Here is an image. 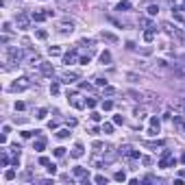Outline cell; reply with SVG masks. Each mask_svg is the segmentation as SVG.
<instances>
[{
  "mask_svg": "<svg viewBox=\"0 0 185 185\" xmlns=\"http://www.w3.org/2000/svg\"><path fill=\"white\" fill-rule=\"evenodd\" d=\"M48 172H50V174H57V168H54V163L48 166Z\"/></svg>",
  "mask_w": 185,
  "mask_h": 185,
  "instance_id": "obj_45",
  "label": "cell"
},
{
  "mask_svg": "<svg viewBox=\"0 0 185 185\" xmlns=\"http://www.w3.org/2000/svg\"><path fill=\"white\" fill-rule=\"evenodd\" d=\"M4 179H7V181H13L15 179V170H7L4 172Z\"/></svg>",
  "mask_w": 185,
  "mask_h": 185,
  "instance_id": "obj_30",
  "label": "cell"
},
{
  "mask_svg": "<svg viewBox=\"0 0 185 185\" xmlns=\"http://www.w3.org/2000/svg\"><path fill=\"white\" fill-rule=\"evenodd\" d=\"M31 18H33V22H44L48 18V13H46V11H44V13H42V11H35V13H31Z\"/></svg>",
  "mask_w": 185,
  "mask_h": 185,
  "instance_id": "obj_13",
  "label": "cell"
},
{
  "mask_svg": "<svg viewBox=\"0 0 185 185\" xmlns=\"http://www.w3.org/2000/svg\"><path fill=\"white\" fill-rule=\"evenodd\" d=\"M146 146L148 148H159V146H163V142H146Z\"/></svg>",
  "mask_w": 185,
  "mask_h": 185,
  "instance_id": "obj_33",
  "label": "cell"
},
{
  "mask_svg": "<svg viewBox=\"0 0 185 185\" xmlns=\"http://www.w3.org/2000/svg\"><path fill=\"white\" fill-rule=\"evenodd\" d=\"M92 120H94V122H100V120H103V115H100V113H96V111H94V113H92Z\"/></svg>",
  "mask_w": 185,
  "mask_h": 185,
  "instance_id": "obj_43",
  "label": "cell"
},
{
  "mask_svg": "<svg viewBox=\"0 0 185 185\" xmlns=\"http://www.w3.org/2000/svg\"><path fill=\"white\" fill-rule=\"evenodd\" d=\"M103 109L105 111H111V109H113V103H111V100H103Z\"/></svg>",
  "mask_w": 185,
  "mask_h": 185,
  "instance_id": "obj_29",
  "label": "cell"
},
{
  "mask_svg": "<svg viewBox=\"0 0 185 185\" xmlns=\"http://www.w3.org/2000/svg\"><path fill=\"white\" fill-rule=\"evenodd\" d=\"M39 72H42L44 76H52L54 74V68L50 63H44V61H42V63H39Z\"/></svg>",
  "mask_w": 185,
  "mask_h": 185,
  "instance_id": "obj_9",
  "label": "cell"
},
{
  "mask_svg": "<svg viewBox=\"0 0 185 185\" xmlns=\"http://www.w3.org/2000/svg\"><path fill=\"white\" fill-rule=\"evenodd\" d=\"M135 118H139V120H144V118H146V109H135Z\"/></svg>",
  "mask_w": 185,
  "mask_h": 185,
  "instance_id": "obj_23",
  "label": "cell"
},
{
  "mask_svg": "<svg viewBox=\"0 0 185 185\" xmlns=\"http://www.w3.org/2000/svg\"><path fill=\"white\" fill-rule=\"evenodd\" d=\"M4 57H7V63H20L24 59V52L18 46H7L4 48Z\"/></svg>",
  "mask_w": 185,
  "mask_h": 185,
  "instance_id": "obj_1",
  "label": "cell"
},
{
  "mask_svg": "<svg viewBox=\"0 0 185 185\" xmlns=\"http://www.w3.org/2000/svg\"><path fill=\"white\" fill-rule=\"evenodd\" d=\"M153 39H155V29L150 26L148 31H144V42H153Z\"/></svg>",
  "mask_w": 185,
  "mask_h": 185,
  "instance_id": "obj_14",
  "label": "cell"
},
{
  "mask_svg": "<svg viewBox=\"0 0 185 185\" xmlns=\"http://www.w3.org/2000/svg\"><path fill=\"white\" fill-rule=\"evenodd\" d=\"M179 176H181V179H185V170H181V172H179Z\"/></svg>",
  "mask_w": 185,
  "mask_h": 185,
  "instance_id": "obj_51",
  "label": "cell"
},
{
  "mask_svg": "<svg viewBox=\"0 0 185 185\" xmlns=\"http://www.w3.org/2000/svg\"><path fill=\"white\" fill-rule=\"evenodd\" d=\"M131 9V2H128V0H120V2H118V11H128Z\"/></svg>",
  "mask_w": 185,
  "mask_h": 185,
  "instance_id": "obj_17",
  "label": "cell"
},
{
  "mask_svg": "<svg viewBox=\"0 0 185 185\" xmlns=\"http://www.w3.org/2000/svg\"><path fill=\"white\" fill-rule=\"evenodd\" d=\"M59 31H61V33H72V31H74V22H68V20H65V22H61Z\"/></svg>",
  "mask_w": 185,
  "mask_h": 185,
  "instance_id": "obj_12",
  "label": "cell"
},
{
  "mask_svg": "<svg viewBox=\"0 0 185 185\" xmlns=\"http://www.w3.org/2000/svg\"><path fill=\"white\" fill-rule=\"evenodd\" d=\"M89 59H92V54H83V57H81V63H83V65H87V63H89Z\"/></svg>",
  "mask_w": 185,
  "mask_h": 185,
  "instance_id": "obj_39",
  "label": "cell"
},
{
  "mask_svg": "<svg viewBox=\"0 0 185 185\" xmlns=\"http://www.w3.org/2000/svg\"><path fill=\"white\" fill-rule=\"evenodd\" d=\"M103 39H107V42H111V44L118 42V37L113 35V33H107V31H103Z\"/></svg>",
  "mask_w": 185,
  "mask_h": 185,
  "instance_id": "obj_18",
  "label": "cell"
},
{
  "mask_svg": "<svg viewBox=\"0 0 185 185\" xmlns=\"http://www.w3.org/2000/svg\"><path fill=\"white\" fill-rule=\"evenodd\" d=\"M159 128H161L159 118H157V115H153V118H150V128H148V135H157V133H159Z\"/></svg>",
  "mask_w": 185,
  "mask_h": 185,
  "instance_id": "obj_8",
  "label": "cell"
},
{
  "mask_svg": "<svg viewBox=\"0 0 185 185\" xmlns=\"http://www.w3.org/2000/svg\"><path fill=\"white\" fill-rule=\"evenodd\" d=\"M31 20H33L31 15L22 11V13H18V18H15V26H18L20 31H26V29H29V26H31Z\"/></svg>",
  "mask_w": 185,
  "mask_h": 185,
  "instance_id": "obj_2",
  "label": "cell"
},
{
  "mask_svg": "<svg viewBox=\"0 0 185 185\" xmlns=\"http://www.w3.org/2000/svg\"><path fill=\"white\" fill-rule=\"evenodd\" d=\"M103 131L107 133V135H111V133H113V124H109V122H105V124H103Z\"/></svg>",
  "mask_w": 185,
  "mask_h": 185,
  "instance_id": "obj_21",
  "label": "cell"
},
{
  "mask_svg": "<svg viewBox=\"0 0 185 185\" xmlns=\"http://www.w3.org/2000/svg\"><path fill=\"white\" fill-rule=\"evenodd\" d=\"M57 137H59V139H65V137H70V131H68V128H61V131L57 133Z\"/></svg>",
  "mask_w": 185,
  "mask_h": 185,
  "instance_id": "obj_20",
  "label": "cell"
},
{
  "mask_svg": "<svg viewBox=\"0 0 185 185\" xmlns=\"http://www.w3.org/2000/svg\"><path fill=\"white\" fill-rule=\"evenodd\" d=\"M33 148H35V150H44V148H46V139H44V137H39L37 142L33 144Z\"/></svg>",
  "mask_w": 185,
  "mask_h": 185,
  "instance_id": "obj_16",
  "label": "cell"
},
{
  "mask_svg": "<svg viewBox=\"0 0 185 185\" xmlns=\"http://www.w3.org/2000/svg\"><path fill=\"white\" fill-rule=\"evenodd\" d=\"M181 161H183V163H185V153H183V155H181Z\"/></svg>",
  "mask_w": 185,
  "mask_h": 185,
  "instance_id": "obj_52",
  "label": "cell"
},
{
  "mask_svg": "<svg viewBox=\"0 0 185 185\" xmlns=\"http://www.w3.org/2000/svg\"><path fill=\"white\" fill-rule=\"evenodd\" d=\"M94 181H96L98 185H107V176H105V174H98L96 179H94Z\"/></svg>",
  "mask_w": 185,
  "mask_h": 185,
  "instance_id": "obj_24",
  "label": "cell"
},
{
  "mask_svg": "<svg viewBox=\"0 0 185 185\" xmlns=\"http://www.w3.org/2000/svg\"><path fill=\"white\" fill-rule=\"evenodd\" d=\"M54 155H57V157H63V155H65V148H54Z\"/></svg>",
  "mask_w": 185,
  "mask_h": 185,
  "instance_id": "obj_44",
  "label": "cell"
},
{
  "mask_svg": "<svg viewBox=\"0 0 185 185\" xmlns=\"http://www.w3.org/2000/svg\"><path fill=\"white\" fill-rule=\"evenodd\" d=\"M94 150H103V144H100V142H94Z\"/></svg>",
  "mask_w": 185,
  "mask_h": 185,
  "instance_id": "obj_50",
  "label": "cell"
},
{
  "mask_svg": "<svg viewBox=\"0 0 185 185\" xmlns=\"http://www.w3.org/2000/svg\"><path fill=\"white\" fill-rule=\"evenodd\" d=\"M76 78H78V72H63V74H61V81L68 83V85H70V83H74Z\"/></svg>",
  "mask_w": 185,
  "mask_h": 185,
  "instance_id": "obj_10",
  "label": "cell"
},
{
  "mask_svg": "<svg viewBox=\"0 0 185 185\" xmlns=\"http://www.w3.org/2000/svg\"><path fill=\"white\" fill-rule=\"evenodd\" d=\"M113 124H124V118L122 115H113Z\"/></svg>",
  "mask_w": 185,
  "mask_h": 185,
  "instance_id": "obj_36",
  "label": "cell"
},
{
  "mask_svg": "<svg viewBox=\"0 0 185 185\" xmlns=\"http://www.w3.org/2000/svg\"><path fill=\"white\" fill-rule=\"evenodd\" d=\"M113 94H115L113 87H105V96H113Z\"/></svg>",
  "mask_w": 185,
  "mask_h": 185,
  "instance_id": "obj_41",
  "label": "cell"
},
{
  "mask_svg": "<svg viewBox=\"0 0 185 185\" xmlns=\"http://www.w3.org/2000/svg\"><path fill=\"white\" fill-rule=\"evenodd\" d=\"M29 87H31V78L24 76V78H18V81L11 85V92H24V89H29Z\"/></svg>",
  "mask_w": 185,
  "mask_h": 185,
  "instance_id": "obj_4",
  "label": "cell"
},
{
  "mask_svg": "<svg viewBox=\"0 0 185 185\" xmlns=\"http://www.w3.org/2000/svg\"><path fill=\"white\" fill-rule=\"evenodd\" d=\"M128 96H131L133 100H142V94L139 92H128Z\"/></svg>",
  "mask_w": 185,
  "mask_h": 185,
  "instance_id": "obj_34",
  "label": "cell"
},
{
  "mask_svg": "<svg viewBox=\"0 0 185 185\" xmlns=\"http://www.w3.org/2000/svg\"><path fill=\"white\" fill-rule=\"evenodd\" d=\"M37 37H39V39H46V37H48V33L44 31V29H39V31H37Z\"/></svg>",
  "mask_w": 185,
  "mask_h": 185,
  "instance_id": "obj_40",
  "label": "cell"
},
{
  "mask_svg": "<svg viewBox=\"0 0 185 185\" xmlns=\"http://www.w3.org/2000/svg\"><path fill=\"white\" fill-rule=\"evenodd\" d=\"M50 57H57V54H61V48H57V46H50Z\"/></svg>",
  "mask_w": 185,
  "mask_h": 185,
  "instance_id": "obj_26",
  "label": "cell"
},
{
  "mask_svg": "<svg viewBox=\"0 0 185 185\" xmlns=\"http://www.w3.org/2000/svg\"><path fill=\"white\" fill-rule=\"evenodd\" d=\"M100 61H103V63H109V61H111V54L107 52V50H105V52L100 54Z\"/></svg>",
  "mask_w": 185,
  "mask_h": 185,
  "instance_id": "obj_27",
  "label": "cell"
},
{
  "mask_svg": "<svg viewBox=\"0 0 185 185\" xmlns=\"http://www.w3.org/2000/svg\"><path fill=\"white\" fill-rule=\"evenodd\" d=\"M161 29H163V31L168 33V35H174L176 39H181V42L185 39V33H183V31H179L176 26H172L170 22H163V24H161Z\"/></svg>",
  "mask_w": 185,
  "mask_h": 185,
  "instance_id": "obj_3",
  "label": "cell"
},
{
  "mask_svg": "<svg viewBox=\"0 0 185 185\" xmlns=\"http://www.w3.org/2000/svg\"><path fill=\"white\" fill-rule=\"evenodd\" d=\"M85 103H87V107H89V109H94V107L98 105V100H96V98H87Z\"/></svg>",
  "mask_w": 185,
  "mask_h": 185,
  "instance_id": "obj_31",
  "label": "cell"
},
{
  "mask_svg": "<svg viewBox=\"0 0 185 185\" xmlns=\"http://www.w3.org/2000/svg\"><path fill=\"white\" fill-rule=\"evenodd\" d=\"M39 166H50V159L48 157H39Z\"/></svg>",
  "mask_w": 185,
  "mask_h": 185,
  "instance_id": "obj_37",
  "label": "cell"
},
{
  "mask_svg": "<svg viewBox=\"0 0 185 185\" xmlns=\"http://www.w3.org/2000/svg\"><path fill=\"white\" fill-rule=\"evenodd\" d=\"M29 63H31V65H39V63H42L39 54H31V57H29Z\"/></svg>",
  "mask_w": 185,
  "mask_h": 185,
  "instance_id": "obj_19",
  "label": "cell"
},
{
  "mask_svg": "<svg viewBox=\"0 0 185 185\" xmlns=\"http://www.w3.org/2000/svg\"><path fill=\"white\" fill-rule=\"evenodd\" d=\"M2 29H4V33H9V31H11V24H9V22H4V24H2Z\"/></svg>",
  "mask_w": 185,
  "mask_h": 185,
  "instance_id": "obj_47",
  "label": "cell"
},
{
  "mask_svg": "<svg viewBox=\"0 0 185 185\" xmlns=\"http://www.w3.org/2000/svg\"><path fill=\"white\" fill-rule=\"evenodd\" d=\"M113 179L122 183V181H126V174H124V172H115V176H113Z\"/></svg>",
  "mask_w": 185,
  "mask_h": 185,
  "instance_id": "obj_32",
  "label": "cell"
},
{
  "mask_svg": "<svg viewBox=\"0 0 185 185\" xmlns=\"http://www.w3.org/2000/svg\"><path fill=\"white\" fill-rule=\"evenodd\" d=\"M183 11H185V0H183Z\"/></svg>",
  "mask_w": 185,
  "mask_h": 185,
  "instance_id": "obj_53",
  "label": "cell"
},
{
  "mask_svg": "<svg viewBox=\"0 0 185 185\" xmlns=\"http://www.w3.org/2000/svg\"><path fill=\"white\" fill-rule=\"evenodd\" d=\"M50 92H52V94H59V83H57V81L50 85Z\"/></svg>",
  "mask_w": 185,
  "mask_h": 185,
  "instance_id": "obj_38",
  "label": "cell"
},
{
  "mask_svg": "<svg viewBox=\"0 0 185 185\" xmlns=\"http://www.w3.org/2000/svg\"><path fill=\"white\" fill-rule=\"evenodd\" d=\"M72 157H83V144H74V148H72Z\"/></svg>",
  "mask_w": 185,
  "mask_h": 185,
  "instance_id": "obj_15",
  "label": "cell"
},
{
  "mask_svg": "<svg viewBox=\"0 0 185 185\" xmlns=\"http://www.w3.org/2000/svg\"><path fill=\"white\" fill-rule=\"evenodd\" d=\"M146 11H148V15H157V13H159V7H157V4H150Z\"/></svg>",
  "mask_w": 185,
  "mask_h": 185,
  "instance_id": "obj_22",
  "label": "cell"
},
{
  "mask_svg": "<svg viewBox=\"0 0 185 185\" xmlns=\"http://www.w3.org/2000/svg\"><path fill=\"white\" fill-rule=\"evenodd\" d=\"M22 137H26V139L33 137V131H24V133H22Z\"/></svg>",
  "mask_w": 185,
  "mask_h": 185,
  "instance_id": "obj_49",
  "label": "cell"
},
{
  "mask_svg": "<svg viewBox=\"0 0 185 185\" xmlns=\"http://www.w3.org/2000/svg\"><path fill=\"white\" fill-rule=\"evenodd\" d=\"M78 44H81V46H94V39H81Z\"/></svg>",
  "mask_w": 185,
  "mask_h": 185,
  "instance_id": "obj_35",
  "label": "cell"
},
{
  "mask_svg": "<svg viewBox=\"0 0 185 185\" xmlns=\"http://www.w3.org/2000/svg\"><path fill=\"white\" fill-rule=\"evenodd\" d=\"M94 81H96V85H100V87H107V78H103V76H96Z\"/></svg>",
  "mask_w": 185,
  "mask_h": 185,
  "instance_id": "obj_25",
  "label": "cell"
},
{
  "mask_svg": "<svg viewBox=\"0 0 185 185\" xmlns=\"http://www.w3.org/2000/svg\"><path fill=\"white\" fill-rule=\"evenodd\" d=\"M74 61H76V50H70V52H65V54H63V63H65V65L74 63Z\"/></svg>",
  "mask_w": 185,
  "mask_h": 185,
  "instance_id": "obj_11",
  "label": "cell"
},
{
  "mask_svg": "<svg viewBox=\"0 0 185 185\" xmlns=\"http://www.w3.org/2000/svg\"><path fill=\"white\" fill-rule=\"evenodd\" d=\"M68 100H70V105H72L74 109H85V107H87V103H83L76 94H68Z\"/></svg>",
  "mask_w": 185,
  "mask_h": 185,
  "instance_id": "obj_7",
  "label": "cell"
},
{
  "mask_svg": "<svg viewBox=\"0 0 185 185\" xmlns=\"http://www.w3.org/2000/svg\"><path fill=\"white\" fill-rule=\"evenodd\" d=\"M46 113H48L46 109H39V111H37V118H39V120H44V118H46Z\"/></svg>",
  "mask_w": 185,
  "mask_h": 185,
  "instance_id": "obj_42",
  "label": "cell"
},
{
  "mask_svg": "<svg viewBox=\"0 0 185 185\" xmlns=\"http://www.w3.org/2000/svg\"><path fill=\"white\" fill-rule=\"evenodd\" d=\"M176 161L172 159V155H170V150H163V157H161V161H159V168H170V166H174Z\"/></svg>",
  "mask_w": 185,
  "mask_h": 185,
  "instance_id": "obj_6",
  "label": "cell"
},
{
  "mask_svg": "<svg viewBox=\"0 0 185 185\" xmlns=\"http://www.w3.org/2000/svg\"><path fill=\"white\" fill-rule=\"evenodd\" d=\"M142 161H144V166H150V163H153V159H150V157H144Z\"/></svg>",
  "mask_w": 185,
  "mask_h": 185,
  "instance_id": "obj_46",
  "label": "cell"
},
{
  "mask_svg": "<svg viewBox=\"0 0 185 185\" xmlns=\"http://www.w3.org/2000/svg\"><path fill=\"white\" fill-rule=\"evenodd\" d=\"M26 107V105L24 103H15V109H18V111H22V109H24Z\"/></svg>",
  "mask_w": 185,
  "mask_h": 185,
  "instance_id": "obj_48",
  "label": "cell"
},
{
  "mask_svg": "<svg viewBox=\"0 0 185 185\" xmlns=\"http://www.w3.org/2000/svg\"><path fill=\"white\" fill-rule=\"evenodd\" d=\"M126 78H128L131 83H137V81H142V78H139L137 74H133V72H128V74H126Z\"/></svg>",
  "mask_w": 185,
  "mask_h": 185,
  "instance_id": "obj_28",
  "label": "cell"
},
{
  "mask_svg": "<svg viewBox=\"0 0 185 185\" xmlns=\"http://www.w3.org/2000/svg\"><path fill=\"white\" fill-rule=\"evenodd\" d=\"M120 155L126 157V159H142V153H139V150H133L131 146H120Z\"/></svg>",
  "mask_w": 185,
  "mask_h": 185,
  "instance_id": "obj_5",
  "label": "cell"
}]
</instances>
